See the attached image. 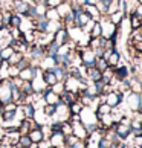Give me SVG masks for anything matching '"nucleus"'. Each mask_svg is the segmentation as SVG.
I'll return each instance as SVG.
<instances>
[{
  "mask_svg": "<svg viewBox=\"0 0 142 148\" xmlns=\"http://www.w3.org/2000/svg\"><path fill=\"white\" fill-rule=\"evenodd\" d=\"M55 9H57V12H58V15H60V18H63L66 14L70 12V2H63V3L60 5L58 8H55Z\"/></svg>",
  "mask_w": 142,
  "mask_h": 148,
  "instance_id": "bb28decb",
  "label": "nucleus"
},
{
  "mask_svg": "<svg viewBox=\"0 0 142 148\" xmlns=\"http://www.w3.org/2000/svg\"><path fill=\"white\" fill-rule=\"evenodd\" d=\"M51 144H54V147H58V145H64V134L61 131H52V136H51Z\"/></svg>",
  "mask_w": 142,
  "mask_h": 148,
  "instance_id": "4be33fe9",
  "label": "nucleus"
},
{
  "mask_svg": "<svg viewBox=\"0 0 142 148\" xmlns=\"http://www.w3.org/2000/svg\"><path fill=\"white\" fill-rule=\"evenodd\" d=\"M102 2H104V0H96V3H102Z\"/></svg>",
  "mask_w": 142,
  "mask_h": 148,
  "instance_id": "79ce46f5",
  "label": "nucleus"
},
{
  "mask_svg": "<svg viewBox=\"0 0 142 148\" xmlns=\"http://www.w3.org/2000/svg\"><path fill=\"white\" fill-rule=\"evenodd\" d=\"M95 67H96V69H99L101 72H102V70H106V69L108 67V64H107V61H106L104 58H98V60H96Z\"/></svg>",
  "mask_w": 142,
  "mask_h": 148,
  "instance_id": "f704fd0d",
  "label": "nucleus"
},
{
  "mask_svg": "<svg viewBox=\"0 0 142 148\" xmlns=\"http://www.w3.org/2000/svg\"><path fill=\"white\" fill-rule=\"evenodd\" d=\"M43 112H45L46 116H54V114H55V112H57V107L52 106V104H46L45 108H43Z\"/></svg>",
  "mask_w": 142,
  "mask_h": 148,
  "instance_id": "72a5a7b5",
  "label": "nucleus"
},
{
  "mask_svg": "<svg viewBox=\"0 0 142 148\" xmlns=\"http://www.w3.org/2000/svg\"><path fill=\"white\" fill-rule=\"evenodd\" d=\"M28 136H29V139H31L32 144H38L40 140L45 139V134H43V130H41L40 125H37L34 130H31L28 133Z\"/></svg>",
  "mask_w": 142,
  "mask_h": 148,
  "instance_id": "9b49d317",
  "label": "nucleus"
},
{
  "mask_svg": "<svg viewBox=\"0 0 142 148\" xmlns=\"http://www.w3.org/2000/svg\"><path fill=\"white\" fill-rule=\"evenodd\" d=\"M61 133L64 136L72 134V122H61Z\"/></svg>",
  "mask_w": 142,
  "mask_h": 148,
  "instance_id": "473e14b6",
  "label": "nucleus"
},
{
  "mask_svg": "<svg viewBox=\"0 0 142 148\" xmlns=\"http://www.w3.org/2000/svg\"><path fill=\"white\" fill-rule=\"evenodd\" d=\"M29 53H31V60L32 61H41V58L46 55V51H45V46H35L34 43L29 45Z\"/></svg>",
  "mask_w": 142,
  "mask_h": 148,
  "instance_id": "39448f33",
  "label": "nucleus"
},
{
  "mask_svg": "<svg viewBox=\"0 0 142 148\" xmlns=\"http://www.w3.org/2000/svg\"><path fill=\"white\" fill-rule=\"evenodd\" d=\"M101 75H102V72L99 69H96L95 66L93 67H86V76L89 78L90 81H101Z\"/></svg>",
  "mask_w": 142,
  "mask_h": 148,
  "instance_id": "2eb2a0df",
  "label": "nucleus"
},
{
  "mask_svg": "<svg viewBox=\"0 0 142 148\" xmlns=\"http://www.w3.org/2000/svg\"><path fill=\"white\" fill-rule=\"evenodd\" d=\"M127 102H128V107L132 108L133 112H138V108H139V102H141V93L130 92Z\"/></svg>",
  "mask_w": 142,
  "mask_h": 148,
  "instance_id": "9d476101",
  "label": "nucleus"
},
{
  "mask_svg": "<svg viewBox=\"0 0 142 148\" xmlns=\"http://www.w3.org/2000/svg\"><path fill=\"white\" fill-rule=\"evenodd\" d=\"M52 72H54V75L57 76V79L58 81H64V78L67 76V70L63 67V66H60V64H57V66H54V67L51 69Z\"/></svg>",
  "mask_w": 142,
  "mask_h": 148,
  "instance_id": "412c9836",
  "label": "nucleus"
},
{
  "mask_svg": "<svg viewBox=\"0 0 142 148\" xmlns=\"http://www.w3.org/2000/svg\"><path fill=\"white\" fill-rule=\"evenodd\" d=\"M113 69H115V79H118V81H124L130 76V69L124 64H118Z\"/></svg>",
  "mask_w": 142,
  "mask_h": 148,
  "instance_id": "0eeeda50",
  "label": "nucleus"
},
{
  "mask_svg": "<svg viewBox=\"0 0 142 148\" xmlns=\"http://www.w3.org/2000/svg\"><path fill=\"white\" fill-rule=\"evenodd\" d=\"M138 3H139V5H142V0H138Z\"/></svg>",
  "mask_w": 142,
  "mask_h": 148,
  "instance_id": "37998d69",
  "label": "nucleus"
},
{
  "mask_svg": "<svg viewBox=\"0 0 142 148\" xmlns=\"http://www.w3.org/2000/svg\"><path fill=\"white\" fill-rule=\"evenodd\" d=\"M31 63H29V60L28 58H26V57H23V58H21L20 60V61L17 63V64H15V67H17L19 70H21V69H25V67H28V66H29Z\"/></svg>",
  "mask_w": 142,
  "mask_h": 148,
  "instance_id": "e433bc0d",
  "label": "nucleus"
},
{
  "mask_svg": "<svg viewBox=\"0 0 142 148\" xmlns=\"http://www.w3.org/2000/svg\"><path fill=\"white\" fill-rule=\"evenodd\" d=\"M72 134H75L78 139H86L87 138V130L80 121L78 122H72Z\"/></svg>",
  "mask_w": 142,
  "mask_h": 148,
  "instance_id": "1a4fd4ad",
  "label": "nucleus"
},
{
  "mask_svg": "<svg viewBox=\"0 0 142 148\" xmlns=\"http://www.w3.org/2000/svg\"><path fill=\"white\" fill-rule=\"evenodd\" d=\"M63 2H64V0H45V3H46L47 8H58Z\"/></svg>",
  "mask_w": 142,
  "mask_h": 148,
  "instance_id": "c9c22d12",
  "label": "nucleus"
},
{
  "mask_svg": "<svg viewBox=\"0 0 142 148\" xmlns=\"http://www.w3.org/2000/svg\"><path fill=\"white\" fill-rule=\"evenodd\" d=\"M89 37H102V25L101 21H95L92 29L89 31Z\"/></svg>",
  "mask_w": 142,
  "mask_h": 148,
  "instance_id": "b1692460",
  "label": "nucleus"
},
{
  "mask_svg": "<svg viewBox=\"0 0 142 148\" xmlns=\"http://www.w3.org/2000/svg\"><path fill=\"white\" fill-rule=\"evenodd\" d=\"M21 25H23V17H21L20 14H15V12H11L9 15V21H8V28H21Z\"/></svg>",
  "mask_w": 142,
  "mask_h": 148,
  "instance_id": "ddd939ff",
  "label": "nucleus"
},
{
  "mask_svg": "<svg viewBox=\"0 0 142 148\" xmlns=\"http://www.w3.org/2000/svg\"><path fill=\"white\" fill-rule=\"evenodd\" d=\"M52 148H60V147H52Z\"/></svg>",
  "mask_w": 142,
  "mask_h": 148,
  "instance_id": "49530a36",
  "label": "nucleus"
},
{
  "mask_svg": "<svg viewBox=\"0 0 142 148\" xmlns=\"http://www.w3.org/2000/svg\"><path fill=\"white\" fill-rule=\"evenodd\" d=\"M112 144H113V142H112L110 139L106 138V136H102V138L98 140V148H110Z\"/></svg>",
  "mask_w": 142,
  "mask_h": 148,
  "instance_id": "2f4dec72",
  "label": "nucleus"
},
{
  "mask_svg": "<svg viewBox=\"0 0 142 148\" xmlns=\"http://www.w3.org/2000/svg\"><path fill=\"white\" fill-rule=\"evenodd\" d=\"M38 66L43 69V70H46V69H52L54 66H57V61H55V57L54 55H45L41 58V61L38 63Z\"/></svg>",
  "mask_w": 142,
  "mask_h": 148,
  "instance_id": "4468645a",
  "label": "nucleus"
},
{
  "mask_svg": "<svg viewBox=\"0 0 142 148\" xmlns=\"http://www.w3.org/2000/svg\"><path fill=\"white\" fill-rule=\"evenodd\" d=\"M23 57H25V53H21V52H19V51H14V53H12V55L9 57V60H8V64H9V66H15Z\"/></svg>",
  "mask_w": 142,
  "mask_h": 148,
  "instance_id": "7c9ffc66",
  "label": "nucleus"
},
{
  "mask_svg": "<svg viewBox=\"0 0 142 148\" xmlns=\"http://www.w3.org/2000/svg\"><path fill=\"white\" fill-rule=\"evenodd\" d=\"M55 43H58L60 46L66 45V43L70 41V34H69V29L64 28V26H61L60 29H57L55 32H54V38H52Z\"/></svg>",
  "mask_w": 142,
  "mask_h": 148,
  "instance_id": "7ed1b4c3",
  "label": "nucleus"
},
{
  "mask_svg": "<svg viewBox=\"0 0 142 148\" xmlns=\"http://www.w3.org/2000/svg\"><path fill=\"white\" fill-rule=\"evenodd\" d=\"M58 49H60V45H58V43H55L54 40H51V41L47 43V46L45 47L46 55H57V53H58Z\"/></svg>",
  "mask_w": 142,
  "mask_h": 148,
  "instance_id": "393cba45",
  "label": "nucleus"
},
{
  "mask_svg": "<svg viewBox=\"0 0 142 148\" xmlns=\"http://www.w3.org/2000/svg\"><path fill=\"white\" fill-rule=\"evenodd\" d=\"M115 79V69L113 67H107L106 70H102L101 75V81L104 84H112V81Z\"/></svg>",
  "mask_w": 142,
  "mask_h": 148,
  "instance_id": "6ab92c4d",
  "label": "nucleus"
},
{
  "mask_svg": "<svg viewBox=\"0 0 142 148\" xmlns=\"http://www.w3.org/2000/svg\"><path fill=\"white\" fill-rule=\"evenodd\" d=\"M0 145H2V140H0Z\"/></svg>",
  "mask_w": 142,
  "mask_h": 148,
  "instance_id": "de8ad7c7",
  "label": "nucleus"
},
{
  "mask_svg": "<svg viewBox=\"0 0 142 148\" xmlns=\"http://www.w3.org/2000/svg\"><path fill=\"white\" fill-rule=\"evenodd\" d=\"M0 14H2V6H0Z\"/></svg>",
  "mask_w": 142,
  "mask_h": 148,
  "instance_id": "a18cd8bd",
  "label": "nucleus"
},
{
  "mask_svg": "<svg viewBox=\"0 0 142 148\" xmlns=\"http://www.w3.org/2000/svg\"><path fill=\"white\" fill-rule=\"evenodd\" d=\"M43 98H45L46 104H52V106H55V104L60 101V95H58V93H55L52 89L43 90Z\"/></svg>",
  "mask_w": 142,
  "mask_h": 148,
  "instance_id": "f8f14e48",
  "label": "nucleus"
},
{
  "mask_svg": "<svg viewBox=\"0 0 142 148\" xmlns=\"http://www.w3.org/2000/svg\"><path fill=\"white\" fill-rule=\"evenodd\" d=\"M122 20H124V12H122L121 9L115 11V12H112L110 15H108V21L113 23L115 26H119V25L122 23Z\"/></svg>",
  "mask_w": 142,
  "mask_h": 148,
  "instance_id": "a211bd4d",
  "label": "nucleus"
},
{
  "mask_svg": "<svg viewBox=\"0 0 142 148\" xmlns=\"http://www.w3.org/2000/svg\"><path fill=\"white\" fill-rule=\"evenodd\" d=\"M20 108L23 110V116H25V118L34 119V116H35V108H34V106H32V104H25V106H21Z\"/></svg>",
  "mask_w": 142,
  "mask_h": 148,
  "instance_id": "5701e85b",
  "label": "nucleus"
},
{
  "mask_svg": "<svg viewBox=\"0 0 142 148\" xmlns=\"http://www.w3.org/2000/svg\"><path fill=\"white\" fill-rule=\"evenodd\" d=\"M138 66H139V67H141V69H142V60H141V61H139V63H138Z\"/></svg>",
  "mask_w": 142,
  "mask_h": 148,
  "instance_id": "a19ab883",
  "label": "nucleus"
},
{
  "mask_svg": "<svg viewBox=\"0 0 142 148\" xmlns=\"http://www.w3.org/2000/svg\"><path fill=\"white\" fill-rule=\"evenodd\" d=\"M83 108H84V106H83V104H81L78 99L73 101L72 104H69V112H70V114H80L81 112H83Z\"/></svg>",
  "mask_w": 142,
  "mask_h": 148,
  "instance_id": "a878e982",
  "label": "nucleus"
},
{
  "mask_svg": "<svg viewBox=\"0 0 142 148\" xmlns=\"http://www.w3.org/2000/svg\"><path fill=\"white\" fill-rule=\"evenodd\" d=\"M134 14H136V15H139V17L142 18V5H138V8L134 9Z\"/></svg>",
  "mask_w": 142,
  "mask_h": 148,
  "instance_id": "ea45409f",
  "label": "nucleus"
},
{
  "mask_svg": "<svg viewBox=\"0 0 142 148\" xmlns=\"http://www.w3.org/2000/svg\"><path fill=\"white\" fill-rule=\"evenodd\" d=\"M17 144H19L20 148H31V147H32V142H31V139H29L28 134H20Z\"/></svg>",
  "mask_w": 142,
  "mask_h": 148,
  "instance_id": "c756f323",
  "label": "nucleus"
},
{
  "mask_svg": "<svg viewBox=\"0 0 142 148\" xmlns=\"http://www.w3.org/2000/svg\"><path fill=\"white\" fill-rule=\"evenodd\" d=\"M12 101V81L5 78L0 81V104H6Z\"/></svg>",
  "mask_w": 142,
  "mask_h": 148,
  "instance_id": "f257e3e1",
  "label": "nucleus"
},
{
  "mask_svg": "<svg viewBox=\"0 0 142 148\" xmlns=\"http://www.w3.org/2000/svg\"><path fill=\"white\" fill-rule=\"evenodd\" d=\"M122 101V93L121 92H107L104 95V102L107 106H110L112 108L118 107Z\"/></svg>",
  "mask_w": 142,
  "mask_h": 148,
  "instance_id": "20e7f679",
  "label": "nucleus"
},
{
  "mask_svg": "<svg viewBox=\"0 0 142 148\" xmlns=\"http://www.w3.org/2000/svg\"><path fill=\"white\" fill-rule=\"evenodd\" d=\"M12 53H14V47L12 46H9V45L2 46L0 47V61H8Z\"/></svg>",
  "mask_w": 142,
  "mask_h": 148,
  "instance_id": "aec40b11",
  "label": "nucleus"
},
{
  "mask_svg": "<svg viewBox=\"0 0 142 148\" xmlns=\"http://www.w3.org/2000/svg\"><path fill=\"white\" fill-rule=\"evenodd\" d=\"M83 9H84V12L89 14V17H90L92 20L99 21L102 12L99 11V8H98V5H89V3H87V5H84V6H83Z\"/></svg>",
  "mask_w": 142,
  "mask_h": 148,
  "instance_id": "423d86ee",
  "label": "nucleus"
},
{
  "mask_svg": "<svg viewBox=\"0 0 142 148\" xmlns=\"http://www.w3.org/2000/svg\"><path fill=\"white\" fill-rule=\"evenodd\" d=\"M45 18L46 20H57V21H61V18H60V15L57 12L55 8H47L46 12H45Z\"/></svg>",
  "mask_w": 142,
  "mask_h": 148,
  "instance_id": "c85d7f7f",
  "label": "nucleus"
},
{
  "mask_svg": "<svg viewBox=\"0 0 142 148\" xmlns=\"http://www.w3.org/2000/svg\"><path fill=\"white\" fill-rule=\"evenodd\" d=\"M41 79H43V83H45L47 87H52L55 83H58V79H57V76L54 75V72L51 69H46V70H43L41 72Z\"/></svg>",
  "mask_w": 142,
  "mask_h": 148,
  "instance_id": "6e6552de",
  "label": "nucleus"
},
{
  "mask_svg": "<svg viewBox=\"0 0 142 148\" xmlns=\"http://www.w3.org/2000/svg\"><path fill=\"white\" fill-rule=\"evenodd\" d=\"M141 40H142V38H141Z\"/></svg>",
  "mask_w": 142,
  "mask_h": 148,
  "instance_id": "09e8293b",
  "label": "nucleus"
},
{
  "mask_svg": "<svg viewBox=\"0 0 142 148\" xmlns=\"http://www.w3.org/2000/svg\"><path fill=\"white\" fill-rule=\"evenodd\" d=\"M70 148H87V145H86V142H83V139H78Z\"/></svg>",
  "mask_w": 142,
  "mask_h": 148,
  "instance_id": "58836bf2",
  "label": "nucleus"
},
{
  "mask_svg": "<svg viewBox=\"0 0 142 148\" xmlns=\"http://www.w3.org/2000/svg\"><path fill=\"white\" fill-rule=\"evenodd\" d=\"M12 2H21V0H12Z\"/></svg>",
  "mask_w": 142,
  "mask_h": 148,
  "instance_id": "c03bdc74",
  "label": "nucleus"
},
{
  "mask_svg": "<svg viewBox=\"0 0 142 148\" xmlns=\"http://www.w3.org/2000/svg\"><path fill=\"white\" fill-rule=\"evenodd\" d=\"M37 148H52V144L49 140H46V139H43V140H40L37 144Z\"/></svg>",
  "mask_w": 142,
  "mask_h": 148,
  "instance_id": "4c0bfd02",
  "label": "nucleus"
},
{
  "mask_svg": "<svg viewBox=\"0 0 142 148\" xmlns=\"http://www.w3.org/2000/svg\"><path fill=\"white\" fill-rule=\"evenodd\" d=\"M107 64H108V67H116V66L121 63V53H119L116 49H113L112 53L108 55V58L106 60Z\"/></svg>",
  "mask_w": 142,
  "mask_h": 148,
  "instance_id": "dca6fc26",
  "label": "nucleus"
},
{
  "mask_svg": "<svg viewBox=\"0 0 142 148\" xmlns=\"http://www.w3.org/2000/svg\"><path fill=\"white\" fill-rule=\"evenodd\" d=\"M128 20H130V28H132V31L142 29V18L139 17V15H136L134 12H132L130 17H128Z\"/></svg>",
  "mask_w": 142,
  "mask_h": 148,
  "instance_id": "f3484780",
  "label": "nucleus"
},
{
  "mask_svg": "<svg viewBox=\"0 0 142 148\" xmlns=\"http://www.w3.org/2000/svg\"><path fill=\"white\" fill-rule=\"evenodd\" d=\"M108 113H112V107L107 106L106 102H101L96 108V119L99 116H102V114H108Z\"/></svg>",
  "mask_w": 142,
  "mask_h": 148,
  "instance_id": "cd10ccee",
  "label": "nucleus"
},
{
  "mask_svg": "<svg viewBox=\"0 0 142 148\" xmlns=\"http://www.w3.org/2000/svg\"><path fill=\"white\" fill-rule=\"evenodd\" d=\"M78 49V52H80V57H81V64L84 66V67H93V66L96 64V55H95V52L92 51L90 47H76Z\"/></svg>",
  "mask_w": 142,
  "mask_h": 148,
  "instance_id": "f03ea898",
  "label": "nucleus"
}]
</instances>
